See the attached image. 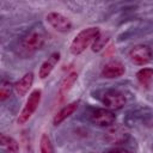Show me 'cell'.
Segmentation results:
<instances>
[{"label":"cell","mask_w":153,"mask_h":153,"mask_svg":"<svg viewBox=\"0 0 153 153\" xmlns=\"http://www.w3.org/2000/svg\"><path fill=\"white\" fill-rule=\"evenodd\" d=\"M13 88H14V86L10 81L2 80L1 84H0V100L5 102L7 98H10L11 94H12Z\"/></svg>","instance_id":"obj_16"},{"label":"cell","mask_w":153,"mask_h":153,"mask_svg":"<svg viewBox=\"0 0 153 153\" xmlns=\"http://www.w3.org/2000/svg\"><path fill=\"white\" fill-rule=\"evenodd\" d=\"M136 79L142 86L147 87L153 79V69L152 68H141L136 73Z\"/></svg>","instance_id":"obj_15"},{"label":"cell","mask_w":153,"mask_h":153,"mask_svg":"<svg viewBox=\"0 0 153 153\" xmlns=\"http://www.w3.org/2000/svg\"><path fill=\"white\" fill-rule=\"evenodd\" d=\"M129 136V131L124 126H110L109 130L105 133V140L112 145L123 143Z\"/></svg>","instance_id":"obj_6"},{"label":"cell","mask_w":153,"mask_h":153,"mask_svg":"<svg viewBox=\"0 0 153 153\" xmlns=\"http://www.w3.org/2000/svg\"><path fill=\"white\" fill-rule=\"evenodd\" d=\"M41 98H42V91L38 90V88L33 90L30 93L24 108L22 109V111H20V114H19V116L17 118L18 124H25L30 120V117L37 110V108H38V105L41 103Z\"/></svg>","instance_id":"obj_3"},{"label":"cell","mask_w":153,"mask_h":153,"mask_svg":"<svg viewBox=\"0 0 153 153\" xmlns=\"http://www.w3.org/2000/svg\"><path fill=\"white\" fill-rule=\"evenodd\" d=\"M103 103L110 110H118L124 106L126 97L118 91H108L103 97Z\"/></svg>","instance_id":"obj_8"},{"label":"cell","mask_w":153,"mask_h":153,"mask_svg":"<svg viewBox=\"0 0 153 153\" xmlns=\"http://www.w3.org/2000/svg\"><path fill=\"white\" fill-rule=\"evenodd\" d=\"M44 39H45V37L42 31H39V30L31 31L23 38V41L20 43V53L24 56L33 54L35 51H37L38 49L42 48Z\"/></svg>","instance_id":"obj_2"},{"label":"cell","mask_w":153,"mask_h":153,"mask_svg":"<svg viewBox=\"0 0 153 153\" xmlns=\"http://www.w3.org/2000/svg\"><path fill=\"white\" fill-rule=\"evenodd\" d=\"M126 68L123 66L122 62L120 61H110L108 62L103 69H102V75L106 79H115V78H120L124 74Z\"/></svg>","instance_id":"obj_9"},{"label":"cell","mask_w":153,"mask_h":153,"mask_svg":"<svg viewBox=\"0 0 153 153\" xmlns=\"http://www.w3.org/2000/svg\"><path fill=\"white\" fill-rule=\"evenodd\" d=\"M60 57H61V55H60V53H53L42 65H41V67H39V69H38V76L41 78V79H45V78H48L49 75H50V73L53 72V69L55 68V66L57 65V62L60 61Z\"/></svg>","instance_id":"obj_10"},{"label":"cell","mask_w":153,"mask_h":153,"mask_svg":"<svg viewBox=\"0 0 153 153\" xmlns=\"http://www.w3.org/2000/svg\"><path fill=\"white\" fill-rule=\"evenodd\" d=\"M110 151L111 152H127V149H124V148H116V147L115 148H111Z\"/></svg>","instance_id":"obj_19"},{"label":"cell","mask_w":153,"mask_h":153,"mask_svg":"<svg viewBox=\"0 0 153 153\" xmlns=\"http://www.w3.org/2000/svg\"><path fill=\"white\" fill-rule=\"evenodd\" d=\"M76 79H78V73L76 72H71V73H68L63 79H62V81H61V85H60V87H59V96L61 97V98H63L68 92H69V90L72 88V86L74 85V82L76 81Z\"/></svg>","instance_id":"obj_13"},{"label":"cell","mask_w":153,"mask_h":153,"mask_svg":"<svg viewBox=\"0 0 153 153\" xmlns=\"http://www.w3.org/2000/svg\"><path fill=\"white\" fill-rule=\"evenodd\" d=\"M47 22L50 24L53 29L60 32H67L72 29V22L63 14L59 12H50L45 17Z\"/></svg>","instance_id":"obj_5"},{"label":"cell","mask_w":153,"mask_h":153,"mask_svg":"<svg viewBox=\"0 0 153 153\" xmlns=\"http://www.w3.org/2000/svg\"><path fill=\"white\" fill-rule=\"evenodd\" d=\"M129 57L134 65L143 66V65H147L152 60V50L148 45L139 44L130 49Z\"/></svg>","instance_id":"obj_4"},{"label":"cell","mask_w":153,"mask_h":153,"mask_svg":"<svg viewBox=\"0 0 153 153\" xmlns=\"http://www.w3.org/2000/svg\"><path fill=\"white\" fill-rule=\"evenodd\" d=\"M100 30L97 26H91L81 30L72 41L69 50L73 55H80L84 53L99 36Z\"/></svg>","instance_id":"obj_1"},{"label":"cell","mask_w":153,"mask_h":153,"mask_svg":"<svg viewBox=\"0 0 153 153\" xmlns=\"http://www.w3.org/2000/svg\"><path fill=\"white\" fill-rule=\"evenodd\" d=\"M78 105H79V100L72 102V103L65 105V106H63L61 110H59V111L56 112V115L54 116V118H53V124H54V126L61 124L66 118H68L71 115H73V114L76 111Z\"/></svg>","instance_id":"obj_11"},{"label":"cell","mask_w":153,"mask_h":153,"mask_svg":"<svg viewBox=\"0 0 153 153\" xmlns=\"http://www.w3.org/2000/svg\"><path fill=\"white\" fill-rule=\"evenodd\" d=\"M91 121L99 127H110L115 123L116 116L110 109H98L91 115Z\"/></svg>","instance_id":"obj_7"},{"label":"cell","mask_w":153,"mask_h":153,"mask_svg":"<svg viewBox=\"0 0 153 153\" xmlns=\"http://www.w3.org/2000/svg\"><path fill=\"white\" fill-rule=\"evenodd\" d=\"M0 147H2L4 149H6L8 152H18L19 151L18 142L13 137L7 136L5 134H0Z\"/></svg>","instance_id":"obj_14"},{"label":"cell","mask_w":153,"mask_h":153,"mask_svg":"<svg viewBox=\"0 0 153 153\" xmlns=\"http://www.w3.org/2000/svg\"><path fill=\"white\" fill-rule=\"evenodd\" d=\"M39 151L42 153H53L54 148L51 145V141L47 134H42L41 140H39Z\"/></svg>","instance_id":"obj_17"},{"label":"cell","mask_w":153,"mask_h":153,"mask_svg":"<svg viewBox=\"0 0 153 153\" xmlns=\"http://www.w3.org/2000/svg\"><path fill=\"white\" fill-rule=\"evenodd\" d=\"M106 41H108V38H100V37L98 36L97 39L92 43V49H93V51H99L100 49H103L104 45H105V43H106Z\"/></svg>","instance_id":"obj_18"},{"label":"cell","mask_w":153,"mask_h":153,"mask_svg":"<svg viewBox=\"0 0 153 153\" xmlns=\"http://www.w3.org/2000/svg\"><path fill=\"white\" fill-rule=\"evenodd\" d=\"M33 84V74L30 72V73H26L24 74L16 84H14V91L17 92L18 96L23 97L27 93V91L31 88Z\"/></svg>","instance_id":"obj_12"}]
</instances>
